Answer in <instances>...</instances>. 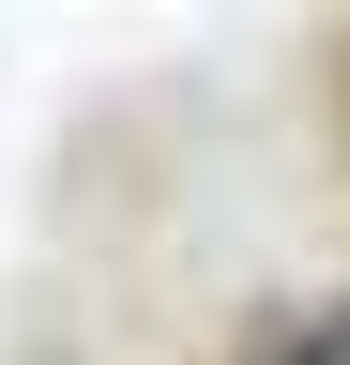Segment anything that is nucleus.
I'll return each instance as SVG.
<instances>
[{
  "instance_id": "1",
  "label": "nucleus",
  "mask_w": 350,
  "mask_h": 365,
  "mask_svg": "<svg viewBox=\"0 0 350 365\" xmlns=\"http://www.w3.org/2000/svg\"><path fill=\"white\" fill-rule=\"evenodd\" d=\"M244 365H350V304H304V319H274Z\"/></svg>"
}]
</instances>
